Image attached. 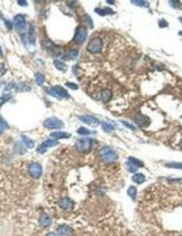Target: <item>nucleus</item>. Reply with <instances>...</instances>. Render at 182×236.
<instances>
[{
  "label": "nucleus",
  "mask_w": 182,
  "mask_h": 236,
  "mask_svg": "<svg viewBox=\"0 0 182 236\" xmlns=\"http://www.w3.org/2000/svg\"><path fill=\"white\" fill-rule=\"evenodd\" d=\"M99 156L104 162L111 163L117 159V153L109 147H103L99 150Z\"/></svg>",
  "instance_id": "1"
},
{
  "label": "nucleus",
  "mask_w": 182,
  "mask_h": 236,
  "mask_svg": "<svg viewBox=\"0 0 182 236\" xmlns=\"http://www.w3.org/2000/svg\"><path fill=\"white\" fill-rule=\"evenodd\" d=\"M103 48V40L99 37H95L87 45V50L92 54H99Z\"/></svg>",
  "instance_id": "2"
},
{
  "label": "nucleus",
  "mask_w": 182,
  "mask_h": 236,
  "mask_svg": "<svg viewBox=\"0 0 182 236\" xmlns=\"http://www.w3.org/2000/svg\"><path fill=\"white\" fill-rule=\"evenodd\" d=\"M93 140L89 139V138H82V139H78L76 141V149L81 152H87L91 150L92 144H93Z\"/></svg>",
  "instance_id": "3"
},
{
  "label": "nucleus",
  "mask_w": 182,
  "mask_h": 236,
  "mask_svg": "<svg viewBox=\"0 0 182 236\" xmlns=\"http://www.w3.org/2000/svg\"><path fill=\"white\" fill-rule=\"evenodd\" d=\"M46 91L48 92V94L57 97V99H67V97H69L68 93L62 86H53L49 87V89H46Z\"/></svg>",
  "instance_id": "4"
},
{
  "label": "nucleus",
  "mask_w": 182,
  "mask_h": 236,
  "mask_svg": "<svg viewBox=\"0 0 182 236\" xmlns=\"http://www.w3.org/2000/svg\"><path fill=\"white\" fill-rule=\"evenodd\" d=\"M86 36H87V28L85 26H79L77 29H76V34L75 37H74V40L77 44H83L86 39Z\"/></svg>",
  "instance_id": "5"
},
{
  "label": "nucleus",
  "mask_w": 182,
  "mask_h": 236,
  "mask_svg": "<svg viewBox=\"0 0 182 236\" xmlns=\"http://www.w3.org/2000/svg\"><path fill=\"white\" fill-rule=\"evenodd\" d=\"M44 126L48 129H60L64 126V123L56 118H49L47 119V120H45Z\"/></svg>",
  "instance_id": "6"
},
{
  "label": "nucleus",
  "mask_w": 182,
  "mask_h": 236,
  "mask_svg": "<svg viewBox=\"0 0 182 236\" xmlns=\"http://www.w3.org/2000/svg\"><path fill=\"white\" fill-rule=\"evenodd\" d=\"M42 172H43V168L39 163H31V165L29 166V173H30L31 177L38 178V177H40Z\"/></svg>",
  "instance_id": "7"
},
{
  "label": "nucleus",
  "mask_w": 182,
  "mask_h": 236,
  "mask_svg": "<svg viewBox=\"0 0 182 236\" xmlns=\"http://www.w3.org/2000/svg\"><path fill=\"white\" fill-rule=\"evenodd\" d=\"M13 25L18 30H23L25 26H26V20H25V16L23 15H17L13 18Z\"/></svg>",
  "instance_id": "8"
},
{
  "label": "nucleus",
  "mask_w": 182,
  "mask_h": 236,
  "mask_svg": "<svg viewBox=\"0 0 182 236\" xmlns=\"http://www.w3.org/2000/svg\"><path fill=\"white\" fill-rule=\"evenodd\" d=\"M95 97H96V100L102 101V102H109L111 100V97H112V92L109 90H103V91L97 93V95Z\"/></svg>",
  "instance_id": "9"
},
{
  "label": "nucleus",
  "mask_w": 182,
  "mask_h": 236,
  "mask_svg": "<svg viewBox=\"0 0 182 236\" xmlns=\"http://www.w3.org/2000/svg\"><path fill=\"white\" fill-rule=\"evenodd\" d=\"M58 142L56 141V140L54 139H49V140H46L45 142H43L40 146H39V148L37 149V151L38 152H45L46 151V149H48V148L50 147H55V146H57Z\"/></svg>",
  "instance_id": "10"
},
{
  "label": "nucleus",
  "mask_w": 182,
  "mask_h": 236,
  "mask_svg": "<svg viewBox=\"0 0 182 236\" xmlns=\"http://www.w3.org/2000/svg\"><path fill=\"white\" fill-rule=\"evenodd\" d=\"M79 120H81L82 122H84V123L91 124V126H99V119L92 115H81L79 116Z\"/></svg>",
  "instance_id": "11"
},
{
  "label": "nucleus",
  "mask_w": 182,
  "mask_h": 236,
  "mask_svg": "<svg viewBox=\"0 0 182 236\" xmlns=\"http://www.w3.org/2000/svg\"><path fill=\"white\" fill-rule=\"evenodd\" d=\"M74 233V231L70 227H68V226H59V227L57 228V235L58 236H72Z\"/></svg>",
  "instance_id": "12"
},
{
  "label": "nucleus",
  "mask_w": 182,
  "mask_h": 236,
  "mask_svg": "<svg viewBox=\"0 0 182 236\" xmlns=\"http://www.w3.org/2000/svg\"><path fill=\"white\" fill-rule=\"evenodd\" d=\"M59 206L63 209L72 210L74 208V203L73 200H70L69 198H62V199L59 200Z\"/></svg>",
  "instance_id": "13"
},
{
  "label": "nucleus",
  "mask_w": 182,
  "mask_h": 236,
  "mask_svg": "<svg viewBox=\"0 0 182 236\" xmlns=\"http://www.w3.org/2000/svg\"><path fill=\"white\" fill-rule=\"evenodd\" d=\"M135 122L140 128H146V126H149V123H150L149 118H146V116L144 115H141V114L135 118Z\"/></svg>",
  "instance_id": "14"
},
{
  "label": "nucleus",
  "mask_w": 182,
  "mask_h": 236,
  "mask_svg": "<svg viewBox=\"0 0 182 236\" xmlns=\"http://www.w3.org/2000/svg\"><path fill=\"white\" fill-rule=\"evenodd\" d=\"M39 224H40L43 227H48V226L52 224V218L47 215V214H43V215L40 216V218H39Z\"/></svg>",
  "instance_id": "15"
},
{
  "label": "nucleus",
  "mask_w": 182,
  "mask_h": 236,
  "mask_svg": "<svg viewBox=\"0 0 182 236\" xmlns=\"http://www.w3.org/2000/svg\"><path fill=\"white\" fill-rule=\"evenodd\" d=\"M132 180L134 182H136V184H143L144 181H145V176H144L143 173L138 172L132 177Z\"/></svg>",
  "instance_id": "16"
},
{
  "label": "nucleus",
  "mask_w": 182,
  "mask_h": 236,
  "mask_svg": "<svg viewBox=\"0 0 182 236\" xmlns=\"http://www.w3.org/2000/svg\"><path fill=\"white\" fill-rule=\"evenodd\" d=\"M95 13H97L99 15H101V16H106V15H113L114 13V11L112 10V9L109 8H96L95 9Z\"/></svg>",
  "instance_id": "17"
},
{
  "label": "nucleus",
  "mask_w": 182,
  "mask_h": 236,
  "mask_svg": "<svg viewBox=\"0 0 182 236\" xmlns=\"http://www.w3.org/2000/svg\"><path fill=\"white\" fill-rule=\"evenodd\" d=\"M52 138H55V139H66V138H69L70 134L66 133V132H54V133L50 134Z\"/></svg>",
  "instance_id": "18"
},
{
  "label": "nucleus",
  "mask_w": 182,
  "mask_h": 236,
  "mask_svg": "<svg viewBox=\"0 0 182 236\" xmlns=\"http://www.w3.org/2000/svg\"><path fill=\"white\" fill-rule=\"evenodd\" d=\"M128 161L130 163H132L133 166H135V167H143V162L142 161H140L139 159H136V158H133V157H130L128 159Z\"/></svg>",
  "instance_id": "19"
},
{
  "label": "nucleus",
  "mask_w": 182,
  "mask_h": 236,
  "mask_svg": "<svg viewBox=\"0 0 182 236\" xmlns=\"http://www.w3.org/2000/svg\"><path fill=\"white\" fill-rule=\"evenodd\" d=\"M136 188L134 186H131V187H129V189H128V194H129V196L132 198L133 200H135V198H136Z\"/></svg>",
  "instance_id": "20"
},
{
  "label": "nucleus",
  "mask_w": 182,
  "mask_h": 236,
  "mask_svg": "<svg viewBox=\"0 0 182 236\" xmlns=\"http://www.w3.org/2000/svg\"><path fill=\"white\" fill-rule=\"evenodd\" d=\"M21 139H23V141L25 142V144H26L27 148H33V147H34V141L29 139L28 136H21Z\"/></svg>",
  "instance_id": "21"
},
{
  "label": "nucleus",
  "mask_w": 182,
  "mask_h": 236,
  "mask_svg": "<svg viewBox=\"0 0 182 236\" xmlns=\"http://www.w3.org/2000/svg\"><path fill=\"white\" fill-rule=\"evenodd\" d=\"M102 128H103V130H104L105 132H111L112 130H114V126H113L112 124L107 123V122H103V123H102Z\"/></svg>",
  "instance_id": "22"
},
{
  "label": "nucleus",
  "mask_w": 182,
  "mask_h": 236,
  "mask_svg": "<svg viewBox=\"0 0 182 236\" xmlns=\"http://www.w3.org/2000/svg\"><path fill=\"white\" fill-rule=\"evenodd\" d=\"M35 79H36V83L38 85H42L43 83H44V81H45V77H44V75H43L42 73H36Z\"/></svg>",
  "instance_id": "23"
},
{
  "label": "nucleus",
  "mask_w": 182,
  "mask_h": 236,
  "mask_svg": "<svg viewBox=\"0 0 182 236\" xmlns=\"http://www.w3.org/2000/svg\"><path fill=\"white\" fill-rule=\"evenodd\" d=\"M54 64L58 69H60V71H66V65L63 63V62H60V60H55Z\"/></svg>",
  "instance_id": "24"
},
{
  "label": "nucleus",
  "mask_w": 182,
  "mask_h": 236,
  "mask_svg": "<svg viewBox=\"0 0 182 236\" xmlns=\"http://www.w3.org/2000/svg\"><path fill=\"white\" fill-rule=\"evenodd\" d=\"M167 167L169 168H175V169H182V163L181 162H169L167 163Z\"/></svg>",
  "instance_id": "25"
},
{
  "label": "nucleus",
  "mask_w": 182,
  "mask_h": 236,
  "mask_svg": "<svg viewBox=\"0 0 182 236\" xmlns=\"http://www.w3.org/2000/svg\"><path fill=\"white\" fill-rule=\"evenodd\" d=\"M77 133L78 134H82V136H87V134L91 133V131H89V130H87L86 128H79L77 130Z\"/></svg>",
  "instance_id": "26"
},
{
  "label": "nucleus",
  "mask_w": 182,
  "mask_h": 236,
  "mask_svg": "<svg viewBox=\"0 0 182 236\" xmlns=\"http://www.w3.org/2000/svg\"><path fill=\"white\" fill-rule=\"evenodd\" d=\"M131 3H134V5H136V6H141V7H148V6H149L146 1H139V0H132Z\"/></svg>",
  "instance_id": "27"
},
{
  "label": "nucleus",
  "mask_w": 182,
  "mask_h": 236,
  "mask_svg": "<svg viewBox=\"0 0 182 236\" xmlns=\"http://www.w3.org/2000/svg\"><path fill=\"white\" fill-rule=\"evenodd\" d=\"M126 167H128V170L130 171V172H135L136 169H138V167H135V166H133L132 163H130L129 161L126 162Z\"/></svg>",
  "instance_id": "28"
},
{
  "label": "nucleus",
  "mask_w": 182,
  "mask_h": 236,
  "mask_svg": "<svg viewBox=\"0 0 182 236\" xmlns=\"http://www.w3.org/2000/svg\"><path fill=\"white\" fill-rule=\"evenodd\" d=\"M77 56H78V50L77 49H72L69 52V57L72 58V59H75Z\"/></svg>",
  "instance_id": "29"
},
{
  "label": "nucleus",
  "mask_w": 182,
  "mask_h": 236,
  "mask_svg": "<svg viewBox=\"0 0 182 236\" xmlns=\"http://www.w3.org/2000/svg\"><path fill=\"white\" fill-rule=\"evenodd\" d=\"M66 86L69 87V89H72V90H77L78 89L77 84H74V83H72V82H67V83H66Z\"/></svg>",
  "instance_id": "30"
},
{
  "label": "nucleus",
  "mask_w": 182,
  "mask_h": 236,
  "mask_svg": "<svg viewBox=\"0 0 182 236\" xmlns=\"http://www.w3.org/2000/svg\"><path fill=\"white\" fill-rule=\"evenodd\" d=\"M11 97V95H7V96H3L1 99H0V105H3L5 102H7L9 99Z\"/></svg>",
  "instance_id": "31"
},
{
  "label": "nucleus",
  "mask_w": 182,
  "mask_h": 236,
  "mask_svg": "<svg viewBox=\"0 0 182 236\" xmlns=\"http://www.w3.org/2000/svg\"><path fill=\"white\" fill-rule=\"evenodd\" d=\"M122 124L126 126V128L131 129V130H135V126H132V124H130V123H128V122H125V121H122Z\"/></svg>",
  "instance_id": "32"
},
{
  "label": "nucleus",
  "mask_w": 182,
  "mask_h": 236,
  "mask_svg": "<svg viewBox=\"0 0 182 236\" xmlns=\"http://www.w3.org/2000/svg\"><path fill=\"white\" fill-rule=\"evenodd\" d=\"M159 26L161 27V28H163V27H167L168 26V23L164 19H162V20L159 21Z\"/></svg>",
  "instance_id": "33"
},
{
  "label": "nucleus",
  "mask_w": 182,
  "mask_h": 236,
  "mask_svg": "<svg viewBox=\"0 0 182 236\" xmlns=\"http://www.w3.org/2000/svg\"><path fill=\"white\" fill-rule=\"evenodd\" d=\"M5 24L7 25V27H8V28H9V29H11V27H13V25L10 24V21H9V20H6V21H5Z\"/></svg>",
  "instance_id": "34"
},
{
  "label": "nucleus",
  "mask_w": 182,
  "mask_h": 236,
  "mask_svg": "<svg viewBox=\"0 0 182 236\" xmlns=\"http://www.w3.org/2000/svg\"><path fill=\"white\" fill-rule=\"evenodd\" d=\"M19 5H20V6H27V1H19Z\"/></svg>",
  "instance_id": "35"
},
{
  "label": "nucleus",
  "mask_w": 182,
  "mask_h": 236,
  "mask_svg": "<svg viewBox=\"0 0 182 236\" xmlns=\"http://www.w3.org/2000/svg\"><path fill=\"white\" fill-rule=\"evenodd\" d=\"M46 236H58V235H56V234H55V233H48Z\"/></svg>",
  "instance_id": "36"
},
{
  "label": "nucleus",
  "mask_w": 182,
  "mask_h": 236,
  "mask_svg": "<svg viewBox=\"0 0 182 236\" xmlns=\"http://www.w3.org/2000/svg\"><path fill=\"white\" fill-rule=\"evenodd\" d=\"M180 147L182 148V140H181V142H180Z\"/></svg>",
  "instance_id": "37"
},
{
  "label": "nucleus",
  "mask_w": 182,
  "mask_h": 236,
  "mask_svg": "<svg viewBox=\"0 0 182 236\" xmlns=\"http://www.w3.org/2000/svg\"><path fill=\"white\" fill-rule=\"evenodd\" d=\"M179 35H180V36H182V32H180V33H179Z\"/></svg>",
  "instance_id": "38"
},
{
  "label": "nucleus",
  "mask_w": 182,
  "mask_h": 236,
  "mask_svg": "<svg viewBox=\"0 0 182 236\" xmlns=\"http://www.w3.org/2000/svg\"><path fill=\"white\" fill-rule=\"evenodd\" d=\"M0 18H1V13H0Z\"/></svg>",
  "instance_id": "39"
}]
</instances>
